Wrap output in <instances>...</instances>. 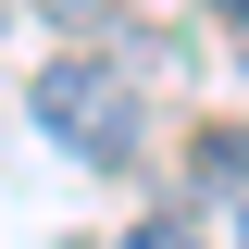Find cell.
I'll use <instances>...</instances> for the list:
<instances>
[{
    "mask_svg": "<svg viewBox=\"0 0 249 249\" xmlns=\"http://www.w3.org/2000/svg\"><path fill=\"white\" fill-rule=\"evenodd\" d=\"M37 137L50 150H75V162H137V75H124L112 50H62V62H37Z\"/></svg>",
    "mask_w": 249,
    "mask_h": 249,
    "instance_id": "6da1fadb",
    "label": "cell"
},
{
    "mask_svg": "<svg viewBox=\"0 0 249 249\" xmlns=\"http://www.w3.org/2000/svg\"><path fill=\"white\" fill-rule=\"evenodd\" d=\"M187 175L212 187V199H224V187H249V124H199V162H187Z\"/></svg>",
    "mask_w": 249,
    "mask_h": 249,
    "instance_id": "7a4b0ae2",
    "label": "cell"
},
{
    "mask_svg": "<svg viewBox=\"0 0 249 249\" xmlns=\"http://www.w3.org/2000/svg\"><path fill=\"white\" fill-rule=\"evenodd\" d=\"M37 13H62V25H112L124 0H37Z\"/></svg>",
    "mask_w": 249,
    "mask_h": 249,
    "instance_id": "3957f363",
    "label": "cell"
},
{
    "mask_svg": "<svg viewBox=\"0 0 249 249\" xmlns=\"http://www.w3.org/2000/svg\"><path fill=\"white\" fill-rule=\"evenodd\" d=\"M124 249H187V237H175V224H150V237H124Z\"/></svg>",
    "mask_w": 249,
    "mask_h": 249,
    "instance_id": "277c9868",
    "label": "cell"
},
{
    "mask_svg": "<svg viewBox=\"0 0 249 249\" xmlns=\"http://www.w3.org/2000/svg\"><path fill=\"white\" fill-rule=\"evenodd\" d=\"M224 13H237V25H249V0H224Z\"/></svg>",
    "mask_w": 249,
    "mask_h": 249,
    "instance_id": "5b68a950",
    "label": "cell"
},
{
    "mask_svg": "<svg viewBox=\"0 0 249 249\" xmlns=\"http://www.w3.org/2000/svg\"><path fill=\"white\" fill-rule=\"evenodd\" d=\"M237 249H249V212H237Z\"/></svg>",
    "mask_w": 249,
    "mask_h": 249,
    "instance_id": "8992f818",
    "label": "cell"
}]
</instances>
